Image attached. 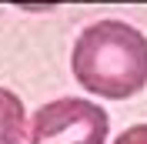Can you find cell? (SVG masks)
<instances>
[{"mask_svg": "<svg viewBox=\"0 0 147 144\" xmlns=\"http://www.w3.org/2000/svg\"><path fill=\"white\" fill-rule=\"evenodd\" d=\"M70 71L97 97H134L147 87V37L127 20H97L74 40Z\"/></svg>", "mask_w": 147, "mask_h": 144, "instance_id": "6da1fadb", "label": "cell"}, {"mask_svg": "<svg viewBox=\"0 0 147 144\" xmlns=\"http://www.w3.org/2000/svg\"><path fill=\"white\" fill-rule=\"evenodd\" d=\"M110 117L84 97H57L34 114L20 144H104Z\"/></svg>", "mask_w": 147, "mask_h": 144, "instance_id": "7a4b0ae2", "label": "cell"}, {"mask_svg": "<svg viewBox=\"0 0 147 144\" xmlns=\"http://www.w3.org/2000/svg\"><path fill=\"white\" fill-rule=\"evenodd\" d=\"M27 134V114L13 90L0 87V144H20Z\"/></svg>", "mask_w": 147, "mask_h": 144, "instance_id": "3957f363", "label": "cell"}, {"mask_svg": "<svg viewBox=\"0 0 147 144\" xmlns=\"http://www.w3.org/2000/svg\"><path fill=\"white\" fill-rule=\"evenodd\" d=\"M114 144H147V124H134V127H127V131H124V134H120Z\"/></svg>", "mask_w": 147, "mask_h": 144, "instance_id": "277c9868", "label": "cell"}, {"mask_svg": "<svg viewBox=\"0 0 147 144\" xmlns=\"http://www.w3.org/2000/svg\"><path fill=\"white\" fill-rule=\"evenodd\" d=\"M24 3H47V7H50V3H57V0H24Z\"/></svg>", "mask_w": 147, "mask_h": 144, "instance_id": "5b68a950", "label": "cell"}]
</instances>
